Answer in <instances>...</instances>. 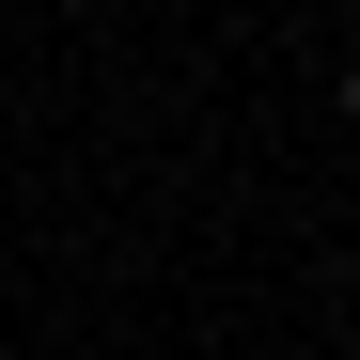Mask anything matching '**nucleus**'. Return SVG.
I'll use <instances>...</instances> for the list:
<instances>
[{
	"mask_svg": "<svg viewBox=\"0 0 360 360\" xmlns=\"http://www.w3.org/2000/svg\"><path fill=\"white\" fill-rule=\"evenodd\" d=\"M345 110H360V79H345Z\"/></svg>",
	"mask_w": 360,
	"mask_h": 360,
	"instance_id": "1",
	"label": "nucleus"
}]
</instances>
